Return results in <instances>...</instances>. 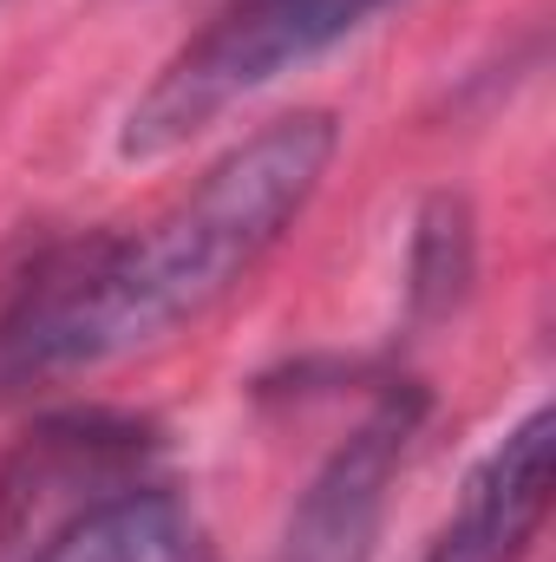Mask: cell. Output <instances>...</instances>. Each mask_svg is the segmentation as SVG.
I'll list each match as a JSON object with an SVG mask.
<instances>
[{"label":"cell","mask_w":556,"mask_h":562,"mask_svg":"<svg viewBox=\"0 0 556 562\" xmlns=\"http://www.w3.org/2000/svg\"><path fill=\"white\" fill-rule=\"evenodd\" d=\"M341 150L334 112H288L223 150L144 229L46 256L0 314V393L112 367L203 321L301 223Z\"/></svg>","instance_id":"obj_1"},{"label":"cell","mask_w":556,"mask_h":562,"mask_svg":"<svg viewBox=\"0 0 556 562\" xmlns=\"http://www.w3.org/2000/svg\"><path fill=\"white\" fill-rule=\"evenodd\" d=\"M380 7H393V0H230L125 112L119 157L151 164V157L184 150L236 99H249V92L276 86L281 72L321 59L354 26H367Z\"/></svg>","instance_id":"obj_2"},{"label":"cell","mask_w":556,"mask_h":562,"mask_svg":"<svg viewBox=\"0 0 556 562\" xmlns=\"http://www.w3.org/2000/svg\"><path fill=\"white\" fill-rule=\"evenodd\" d=\"M419 419H425V393L407 386V380L387 386L367 406V419L327 451V464L308 477V491L294 497L276 562H367L374 557V537H380L393 477H400V464H407V451L419 438Z\"/></svg>","instance_id":"obj_3"},{"label":"cell","mask_w":556,"mask_h":562,"mask_svg":"<svg viewBox=\"0 0 556 562\" xmlns=\"http://www.w3.org/2000/svg\"><path fill=\"white\" fill-rule=\"evenodd\" d=\"M551 477H556V419L551 406H537L485 451V464L471 471L452 524L438 530V550L452 562H518L551 517Z\"/></svg>","instance_id":"obj_4"},{"label":"cell","mask_w":556,"mask_h":562,"mask_svg":"<svg viewBox=\"0 0 556 562\" xmlns=\"http://www.w3.org/2000/svg\"><path fill=\"white\" fill-rule=\"evenodd\" d=\"M33 562H216V543L177 491L125 484L73 510Z\"/></svg>","instance_id":"obj_5"},{"label":"cell","mask_w":556,"mask_h":562,"mask_svg":"<svg viewBox=\"0 0 556 562\" xmlns=\"http://www.w3.org/2000/svg\"><path fill=\"white\" fill-rule=\"evenodd\" d=\"M144 431L138 425H112V419H59L40 425L20 458L0 471V530H20L53 491H125L138 484L144 464Z\"/></svg>","instance_id":"obj_6"},{"label":"cell","mask_w":556,"mask_h":562,"mask_svg":"<svg viewBox=\"0 0 556 562\" xmlns=\"http://www.w3.org/2000/svg\"><path fill=\"white\" fill-rule=\"evenodd\" d=\"M478 269V236H471V203L438 190L425 196L413 216V249H407V294L419 321H438L465 301Z\"/></svg>","instance_id":"obj_7"},{"label":"cell","mask_w":556,"mask_h":562,"mask_svg":"<svg viewBox=\"0 0 556 562\" xmlns=\"http://www.w3.org/2000/svg\"><path fill=\"white\" fill-rule=\"evenodd\" d=\"M419 562H452V557H445V550H438V543H432V550H425V557H419Z\"/></svg>","instance_id":"obj_8"}]
</instances>
